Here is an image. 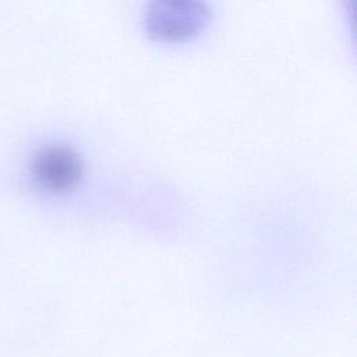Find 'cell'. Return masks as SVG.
<instances>
[{
	"mask_svg": "<svg viewBox=\"0 0 357 357\" xmlns=\"http://www.w3.org/2000/svg\"><path fill=\"white\" fill-rule=\"evenodd\" d=\"M206 11L199 3L162 1L148 11L146 24L152 35L165 39H180L191 35L204 22Z\"/></svg>",
	"mask_w": 357,
	"mask_h": 357,
	"instance_id": "6da1fadb",
	"label": "cell"
},
{
	"mask_svg": "<svg viewBox=\"0 0 357 357\" xmlns=\"http://www.w3.org/2000/svg\"><path fill=\"white\" fill-rule=\"evenodd\" d=\"M82 162L67 145H49L38 152L32 162L35 178L49 190L71 188L79 178Z\"/></svg>",
	"mask_w": 357,
	"mask_h": 357,
	"instance_id": "7a4b0ae2",
	"label": "cell"
}]
</instances>
